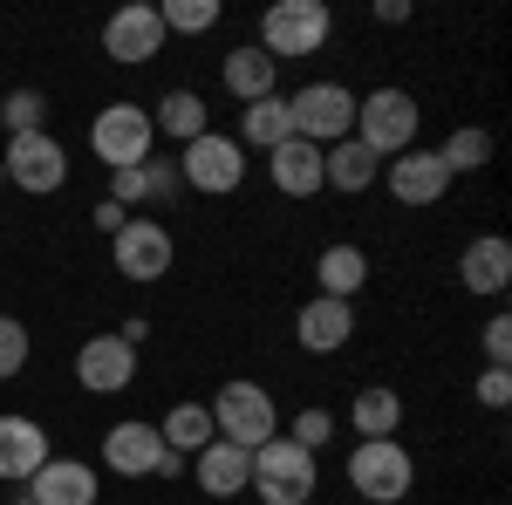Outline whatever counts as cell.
Returning <instances> with one entry per match:
<instances>
[{
	"label": "cell",
	"instance_id": "cell-16",
	"mask_svg": "<svg viewBox=\"0 0 512 505\" xmlns=\"http://www.w3.org/2000/svg\"><path fill=\"white\" fill-rule=\"evenodd\" d=\"M55 451H48V430L35 417H0V485H28L41 465H48Z\"/></svg>",
	"mask_w": 512,
	"mask_h": 505
},
{
	"label": "cell",
	"instance_id": "cell-24",
	"mask_svg": "<svg viewBox=\"0 0 512 505\" xmlns=\"http://www.w3.org/2000/svg\"><path fill=\"white\" fill-rule=\"evenodd\" d=\"M151 130H158V137H178V151H185L192 137L212 130V110H205V96H198V89H164L158 110H151Z\"/></svg>",
	"mask_w": 512,
	"mask_h": 505
},
{
	"label": "cell",
	"instance_id": "cell-4",
	"mask_svg": "<svg viewBox=\"0 0 512 505\" xmlns=\"http://www.w3.org/2000/svg\"><path fill=\"white\" fill-rule=\"evenodd\" d=\"M89 151H96V164H110V171H130V164L158 157L151 110H144V103H130V96L103 103V110H96V123H89Z\"/></svg>",
	"mask_w": 512,
	"mask_h": 505
},
{
	"label": "cell",
	"instance_id": "cell-1",
	"mask_svg": "<svg viewBox=\"0 0 512 505\" xmlns=\"http://www.w3.org/2000/svg\"><path fill=\"white\" fill-rule=\"evenodd\" d=\"M417 123H424L417 96H410V89H396V82L369 89V96H355V144H369L383 164L417 144Z\"/></svg>",
	"mask_w": 512,
	"mask_h": 505
},
{
	"label": "cell",
	"instance_id": "cell-21",
	"mask_svg": "<svg viewBox=\"0 0 512 505\" xmlns=\"http://www.w3.org/2000/svg\"><path fill=\"white\" fill-rule=\"evenodd\" d=\"M376 178H383V157L369 151V144H355V137H342V144H328V151H321V185H328V192L362 198Z\"/></svg>",
	"mask_w": 512,
	"mask_h": 505
},
{
	"label": "cell",
	"instance_id": "cell-28",
	"mask_svg": "<svg viewBox=\"0 0 512 505\" xmlns=\"http://www.w3.org/2000/svg\"><path fill=\"white\" fill-rule=\"evenodd\" d=\"M437 157H444V171H451V178H478V171L492 164V137H485L478 123H458V130L437 144Z\"/></svg>",
	"mask_w": 512,
	"mask_h": 505
},
{
	"label": "cell",
	"instance_id": "cell-30",
	"mask_svg": "<svg viewBox=\"0 0 512 505\" xmlns=\"http://www.w3.org/2000/svg\"><path fill=\"white\" fill-rule=\"evenodd\" d=\"M0 123H7V137L48 130V96H41V89H14V96L0 103Z\"/></svg>",
	"mask_w": 512,
	"mask_h": 505
},
{
	"label": "cell",
	"instance_id": "cell-10",
	"mask_svg": "<svg viewBox=\"0 0 512 505\" xmlns=\"http://www.w3.org/2000/svg\"><path fill=\"white\" fill-rule=\"evenodd\" d=\"M110 260H117L123 280L151 287V280H164V273H171V260H178V239H171V226H164V219L130 212V219H123V233L110 239Z\"/></svg>",
	"mask_w": 512,
	"mask_h": 505
},
{
	"label": "cell",
	"instance_id": "cell-39",
	"mask_svg": "<svg viewBox=\"0 0 512 505\" xmlns=\"http://www.w3.org/2000/svg\"><path fill=\"white\" fill-rule=\"evenodd\" d=\"M144 335H151V321H144V314H130V321L117 328V342H130V349H144Z\"/></svg>",
	"mask_w": 512,
	"mask_h": 505
},
{
	"label": "cell",
	"instance_id": "cell-31",
	"mask_svg": "<svg viewBox=\"0 0 512 505\" xmlns=\"http://www.w3.org/2000/svg\"><path fill=\"white\" fill-rule=\"evenodd\" d=\"M28 355H35V335H28L14 314H0V383H7V376H21V369H28Z\"/></svg>",
	"mask_w": 512,
	"mask_h": 505
},
{
	"label": "cell",
	"instance_id": "cell-38",
	"mask_svg": "<svg viewBox=\"0 0 512 505\" xmlns=\"http://www.w3.org/2000/svg\"><path fill=\"white\" fill-rule=\"evenodd\" d=\"M376 21H383V28H403V21H410V0H376Z\"/></svg>",
	"mask_w": 512,
	"mask_h": 505
},
{
	"label": "cell",
	"instance_id": "cell-19",
	"mask_svg": "<svg viewBox=\"0 0 512 505\" xmlns=\"http://www.w3.org/2000/svg\"><path fill=\"white\" fill-rule=\"evenodd\" d=\"M219 82H226V96H233L239 110H246V103H260V96H280V62L260 48V41H246V48L226 55Z\"/></svg>",
	"mask_w": 512,
	"mask_h": 505
},
{
	"label": "cell",
	"instance_id": "cell-13",
	"mask_svg": "<svg viewBox=\"0 0 512 505\" xmlns=\"http://www.w3.org/2000/svg\"><path fill=\"white\" fill-rule=\"evenodd\" d=\"M383 185H390L396 205H437V198L451 192V171H444V157L424 151V144H410L403 157L383 164Z\"/></svg>",
	"mask_w": 512,
	"mask_h": 505
},
{
	"label": "cell",
	"instance_id": "cell-25",
	"mask_svg": "<svg viewBox=\"0 0 512 505\" xmlns=\"http://www.w3.org/2000/svg\"><path fill=\"white\" fill-rule=\"evenodd\" d=\"M239 151H280L287 137H294V117H287V96H260V103H246L239 110Z\"/></svg>",
	"mask_w": 512,
	"mask_h": 505
},
{
	"label": "cell",
	"instance_id": "cell-40",
	"mask_svg": "<svg viewBox=\"0 0 512 505\" xmlns=\"http://www.w3.org/2000/svg\"><path fill=\"white\" fill-rule=\"evenodd\" d=\"M7 505H35V499H28V492H21V499H7Z\"/></svg>",
	"mask_w": 512,
	"mask_h": 505
},
{
	"label": "cell",
	"instance_id": "cell-22",
	"mask_svg": "<svg viewBox=\"0 0 512 505\" xmlns=\"http://www.w3.org/2000/svg\"><path fill=\"white\" fill-rule=\"evenodd\" d=\"M267 178H274V192H287V198L328 192V185H321V151L308 137H287L280 151H267Z\"/></svg>",
	"mask_w": 512,
	"mask_h": 505
},
{
	"label": "cell",
	"instance_id": "cell-17",
	"mask_svg": "<svg viewBox=\"0 0 512 505\" xmlns=\"http://www.w3.org/2000/svg\"><path fill=\"white\" fill-rule=\"evenodd\" d=\"M458 280H465V294H506L512 287V239L499 233H478L465 253H458Z\"/></svg>",
	"mask_w": 512,
	"mask_h": 505
},
{
	"label": "cell",
	"instance_id": "cell-26",
	"mask_svg": "<svg viewBox=\"0 0 512 505\" xmlns=\"http://www.w3.org/2000/svg\"><path fill=\"white\" fill-rule=\"evenodd\" d=\"M158 437H164V451H178V458H198L219 430H212V410L205 403H171L158 417Z\"/></svg>",
	"mask_w": 512,
	"mask_h": 505
},
{
	"label": "cell",
	"instance_id": "cell-12",
	"mask_svg": "<svg viewBox=\"0 0 512 505\" xmlns=\"http://www.w3.org/2000/svg\"><path fill=\"white\" fill-rule=\"evenodd\" d=\"M103 465L117 471V478H158V465H164L158 424H144V417L110 424V430H103Z\"/></svg>",
	"mask_w": 512,
	"mask_h": 505
},
{
	"label": "cell",
	"instance_id": "cell-41",
	"mask_svg": "<svg viewBox=\"0 0 512 505\" xmlns=\"http://www.w3.org/2000/svg\"><path fill=\"white\" fill-rule=\"evenodd\" d=\"M0 185H7V171H0Z\"/></svg>",
	"mask_w": 512,
	"mask_h": 505
},
{
	"label": "cell",
	"instance_id": "cell-2",
	"mask_svg": "<svg viewBox=\"0 0 512 505\" xmlns=\"http://www.w3.org/2000/svg\"><path fill=\"white\" fill-rule=\"evenodd\" d=\"M335 35V14H328V0H274L267 14H260V48L274 55V62H308L321 55Z\"/></svg>",
	"mask_w": 512,
	"mask_h": 505
},
{
	"label": "cell",
	"instance_id": "cell-27",
	"mask_svg": "<svg viewBox=\"0 0 512 505\" xmlns=\"http://www.w3.org/2000/svg\"><path fill=\"white\" fill-rule=\"evenodd\" d=\"M349 424L355 437H396V424H403V396L396 389H355V403H349Z\"/></svg>",
	"mask_w": 512,
	"mask_h": 505
},
{
	"label": "cell",
	"instance_id": "cell-29",
	"mask_svg": "<svg viewBox=\"0 0 512 505\" xmlns=\"http://www.w3.org/2000/svg\"><path fill=\"white\" fill-rule=\"evenodd\" d=\"M219 0H164L158 7V21H164V35H212L219 28Z\"/></svg>",
	"mask_w": 512,
	"mask_h": 505
},
{
	"label": "cell",
	"instance_id": "cell-6",
	"mask_svg": "<svg viewBox=\"0 0 512 505\" xmlns=\"http://www.w3.org/2000/svg\"><path fill=\"white\" fill-rule=\"evenodd\" d=\"M178 185L198 192V198H233L239 185H246V151H239V137H226V130L192 137V144L178 151Z\"/></svg>",
	"mask_w": 512,
	"mask_h": 505
},
{
	"label": "cell",
	"instance_id": "cell-5",
	"mask_svg": "<svg viewBox=\"0 0 512 505\" xmlns=\"http://www.w3.org/2000/svg\"><path fill=\"white\" fill-rule=\"evenodd\" d=\"M342 471L369 505H403V492L417 485V458L403 451V437H362Z\"/></svg>",
	"mask_w": 512,
	"mask_h": 505
},
{
	"label": "cell",
	"instance_id": "cell-20",
	"mask_svg": "<svg viewBox=\"0 0 512 505\" xmlns=\"http://www.w3.org/2000/svg\"><path fill=\"white\" fill-rule=\"evenodd\" d=\"M96 471L82 465V458H48V465L28 478V499L35 505H96Z\"/></svg>",
	"mask_w": 512,
	"mask_h": 505
},
{
	"label": "cell",
	"instance_id": "cell-36",
	"mask_svg": "<svg viewBox=\"0 0 512 505\" xmlns=\"http://www.w3.org/2000/svg\"><path fill=\"white\" fill-rule=\"evenodd\" d=\"M144 171H151V198H158V205H164V198H178V192H185V185H178V164H164V157H151Z\"/></svg>",
	"mask_w": 512,
	"mask_h": 505
},
{
	"label": "cell",
	"instance_id": "cell-23",
	"mask_svg": "<svg viewBox=\"0 0 512 505\" xmlns=\"http://www.w3.org/2000/svg\"><path fill=\"white\" fill-rule=\"evenodd\" d=\"M315 280H321V294H328V301H355V294L369 287V253L349 246V239H335V246H321Z\"/></svg>",
	"mask_w": 512,
	"mask_h": 505
},
{
	"label": "cell",
	"instance_id": "cell-9",
	"mask_svg": "<svg viewBox=\"0 0 512 505\" xmlns=\"http://www.w3.org/2000/svg\"><path fill=\"white\" fill-rule=\"evenodd\" d=\"M0 171H7V185L28 198H48L69 185V151L48 137V130H28V137H7V151H0Z\"/></svg>",
	"mask_w": 512,
	"mask_h": 505
},
{
	"label": "cell",
	"instance_id": "cell-8",
	"mask_svg": "<svg viewBox=\"0 0 512 505\" xmlns=\"http://www.w3.org/2000/svg\"><path fill=\"white\" fill-rule=\"evenodd\" d=\"M205 410H212V430L226 444H239V451H260L267 437H280V410L260 383H219V396Z\"/></svg>",
	"mask_w": 512,
	"mask_h": 505
},
{
	"label": "cell",
	"instance_id": "cell-18",
	"mask_svg": "<svg viewBox=\"0 0 512 505\" xmlns=\"http://www.w3.org/2000/svg\"><path fill=\"white\" fill-rule=\"evenodd\" d=\"M192 478H198V492H212V499H239V492L253 485V451L212 437V444L192 458Z\"/></svg>",
	"mask_w": 512,
	"mask_h": 505
},
{
	"label": "cell",
	"instance_id": "cell-11",
	"mask_svg": "<svg viewBox=\"0 0 512 505\" xmlns=\"http://www.w3.org/2000/svg\"><path fill=\"white\" fill-rule=\"evenodd\" d=\"M164 41H171V35H164L158 7H144V0H130V7H117V14L103 21V55H110V62H123V69L158 62Z\"/></svg>",
	"mask_w": 512,
	"mask_h": 505
},
{
	"label": "cell",
	"instance_id": "cell-14",
	"mask_svg": "<svg viewBox=\"0 0 512 505\" xmlns=\"http://www.w3.org/2000/svg\"><path fill=\"white\" fill-rule=\"evenodd\" d=\"M76 383L89 389V396H117V389L137 383V349L130 342H117V335H89L76 349Z\"/></svg>",
	"mask_w": 512,
	"mask_h": 505
},
{
	"label": "cell",
	"instance_id": "cell-7",
	"mask_svg": "<svg viewBox=\"0 0 512 505\" xmlns=\"http://www.w3.org/2000/svg\"><path fill=\"white\" fill-rule=\"evenodd\" d=\"M287 117H294V137H308L315 151L355 137V89L349 82H301L287 96Z\"/></svg>",
	"mask_w": 512,
	"mask_h": 505
},
{
	"label": "cell",
	"instance_id": "cell-33",
	"mask_svg": "<svg viewBox=\"0 0 512 505\" xmlns=\"http://www.w3.org/2000/svg\"><path fill=\"white\" fill-rule=\"evenodd\" d=\"M144 164H151V157H144ZM144 164H130V171H110V198H117L123 212H130V205H158V198H151V171H144Z\"/></svg>",
	"mask_w": 512,
	"mask_h": 505
},
{
	"label": "cell",
	"instance_id": "cell-34",
	"mask_svg": "<svg viewBox=\"0 0 512 505\" xmlns=\"http://www.w3.org/2000/svg\"><path fill=\"white\" fill-rule=\"evenodd\" d=\"M478 349H485V369H512V314H492L478 328Z\"/></svg>",
	"mask_w": 512,
	"mask_h": 505
},
{
	"label": "cell",
	"instance_id": "cell-3",
	"mask_svg": "<svg viewBox=\"0 0 512 505\" xmlns=\"http://www.w3.org/2000/svg\"><path fill=\"white\" fill-rule=\"evenodd\" d=\"M321 485V465L315 451H301L294 437H267L260 451H253V499L260 505H308V492Z\"/></svg>",
	"mask_w": 512,
	"mask_h": 505
},
{
	"label": "cell",
	"instance_id": "cell-32",
	"mask_svg": "<svg viewBox=\"0 0 512 505\" xmlns=\"http://www.w3.org/2000/svg\"><path fill=\"white\" fill-rule=\"evenodd\" d=\"M287 437H294L301 451H321V444L335 437V410H321V403H308V410H301V417L287 424Z\"/></svg>",
	"mask_w": 512,
	"mask_h": 505
},
{
	"label": "cell",
	"instance_id": "cell-37",
	"mask_svg": "<svg viewBox=\"0 0 512 505\" xmlns=\"http://www.w3.org/2000/svg\"><path fill=\"white\" fill-rule=\"evenodd\" d=\"M123 219H130V212H123L117 198H96V212H89V226H96V233H110V239L123 233Z\"/></svg>",
	"mask_w": 512,
	"mask_h": 505
},
{
	"label": "cell",
	"instance_id": "cell-35",
	"mask_svg": "<svg viewBox=\"0 0 512 505\" xmlns=\"http://www.w3.org/2000/svg\"><path fill=\"white\" fill-rule=\"evenodd\" d=\"M478 403H485V410H506L512 403V369H478Z\"/></svg>",
	"mask_w": 512,
	"mask_h": 505
},
{
	"label": "cell",
	"instance_id": "cell-15",
	"mask_svg": "<svg viewBox=\"0 0 512 505\" xmlns=\"http://www.w3.org/2000/svg\"><path fill=\"white\" fill-rule=\"evenodd\" d=\"M355 335V301H328V294H315V301H301V314H294V342L308 355H335L349 349Z\"/></svg>",
	"mask_w": 512,
	"mask_h": 505
}]
</instances>
